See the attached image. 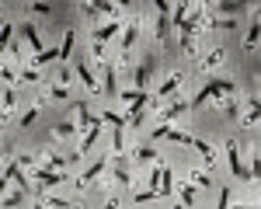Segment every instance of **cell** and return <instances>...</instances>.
Wrapping results in <instances>:
<instances>
[{"label": "cell", "instance_id": "29", "mask_svg": "<svg viewBox=\"0 0 261 209\" xmlns=\"http://www.w3.org/2000/svg\"><path fill=\"white\" fill-rule=\"evenodd\" d=\"M188 178H192V181H195V185H202V188H209V185H213V181H209V174H205V171H188Z\"/></svg>", "mask_w": 261, "mask_h": 209}, {"label": "cell", "instance_id": "18", "mask_svg": "<svg viewBox=\"0 0 261 209\" xmlns=\"http://www.w3.org/2000/svg\"><path fill=\"white\" fill-rule=\"evenodd\" d=\"M105 91H108V94H119V81H115L112 63H105Z\"/></svg>", "mask_w": 261, "mask_h": 209}, {"label": "cell", "instance_id": "30", "mask_svg": "<svg viewBox=\"0 0 261 209\" xmlns=\"http://www.w3.org/2000/svg\"><path fill=\"white\" fill-rule=\"evenodd\" d=\"M153 199H161V192H150V188H146V192H136V195H133V202H153Z\"/></svg>", "mask_w": 261, "mask_h": 209}, {"label": "cell", "instance_id": "24", "mask_svg": "<svg viewBox=\"0 0 261 209\" xmlns=\"http://www.w3.org/2000/svg\"><path fill=\"white\" fill-rule=\"evenodd\" d=\"M223 63V49H213L205 60H202V70H213V66H220Z\"/></svg>", "mask_w": 261, "mask_h": 209}, {"label": "cell", "instance_id": "17", "mask_svg": "<svg viewBox=\"0 0 261 209\" xmlns=\"http://www.w3.org/2000/svg\"><path fill=\"white\" fill-rule=\"evenodd\" d=\"M112 153L115 157L125 153V129H112Z\"/></svg>", "mask_w": 261, "mask_h": 209}, {"label": "cell", "instance_id": "33", "mask_svg": "<svg viewBox=\"0 0 261 209\" xmlns=\"http://www.w3.org/2000/svg\"><path fill=\"white\" fill-rule=\"evenodd\" d=\"M49 91H53V98H56V101H63V98H70V87H66V84H53Z\"/></svg>", "mask_w": 261, "mask_h": 209}, {"label": "cell", "instance_id": "32", "mask_svg": "<svg viewBox=\"0 0 261 209\" xmlns=\"http://www.w3.org/2000/svg\"><path fill=\"white\" fill-rule=\"evenodd\" d=\"M216 11H220V14H241L244 4H216Z\"/></svg>", "mask_w": 261, "mask_h": 209}, {"label": "cell", "instance_id": "20", "mask_svg": "<svg viewBox=\"0 0 261 209\" xmlns=\"http://www.w3.org/2000/svg\"><path fill=\"white\" fill-rule=\"evenodd\" d=\"M258 39H261V18H254L251 21V32H247V49H254Z\"/></svg>", "mask_w": 261, "mask_h": 209}, {"label": "cell", "instance_id": "37", "mask_svg": "<svg viewBox=\"0 0 261 209\" xmlns=\"http://www.w3.org/2000/svg\"><path fill=\"white\" fill-rule=\"evenodd\" d=\"M233 209H258V206H233Z\"/></svg>", "mask_w": 261, "mask_h": 209}, {"label": "cell", "instance_id": "14", "mask_svg": "<svg viewBox=\"0 0 261 209\" xmlns=\"http://www.w3.org/2000/svg\"><path fill=\"white\" fill-rule=\"evenodd\" d=\"M77 77L84 81L87 91H98V81H94V73H91V66H87V63H77Z\"/></svg>", "mask_w": 261, "mask_h": 209}, {"label": "cell", "instance_id": "36", "mask_svg": "<svg viewBox=\"0 0 261 209\" xmlns=\"http://www.w3.org/2000/svg\"><path fill=\"white\" fill-rule=\"evenodd\" d=\"M105 209H119V199H108V202H105Z\"/></svg>", "mask_w": 261, "mask_h": 209}, {"label": "cell", "instance_id": "6", "mask_svg": "<svg viewBox=\"0 0 261 209\" xmlns=\"http://www.w3.org/2000/svg\"><path fill=\"white\" fill-rule=\"evenodd\" d=\"M105 164H108V157H98V161H94V164H91V167H87V171H84V174H81V181H77V185H91V181H94V178H98V174H101V171H105Z\"/></svg>", "mask_w": 261, "mask_h": 209}, {"label": "cell", "instance_id": "19", "mask_svg": "<svg viewBox=\"0 0 261 209\" xmlns=\"http://www.w3.org/2000/svg\"><path fill=\"white\" fill-rule=\"evenodd\" d=\"M146 77H150V60L136 66V91H146Z\"/></svg>", "mask_w": 261, "mask_h": 209}, {"label": "cell", "instance_id": "3", "mask_svg": "<svg viewBox=\"0 0 261 209\" xmlns=\"http://www.w3.org/2000/svg\"><path fill=\"white\" fill-rule=\"evenodd\" d=\"M32 178H35L39 185H63V181H66V174H63V171H53V167H35Z\"/></svg>", "mask_w": 261, "mask_h": 209}, {"label": "cell", "instance_id": "15", "mask_svg": "<svg viewBox=\"0 0 261 209\" xmlns=\"http://www.w3.org/2000/svg\"><path fill=\"white\" fill-rule=\"evenodd\" d=\"M133 161H140V164H157L161 157H157V150H153V146H140V150L133 153Z\"/></svg>", "mask_w": 261, "mask_h": 209}, {"label": "cell", "instance_id": "31", "mask_svg": "<svg viewBox=\"0 0 261 209\" xmlns=\"http://www.w3.org/2000/svg\"><path fill=\"white\" fill-rule=\"evenodd\" d=\"M11 35H14V28H11V24H4V28H0V53L11 45Z\"/></svg>", "mask_w": 261, "mask_h": 209}, {"label": "cell", "instance_id": "8", "mask_svg": "<svg viewBox=\"0 0 261 209\" xmlns=\"http://www.w3.org/2000/svg\"><path fill=\"white\" fill-rule=\"evenodd\" d=\"M119 32V21H108V24H101V28H94V45H108V39Z\"/></svg>", "mask_w": 261, "mask_h": 209}, {"label": "cell", "instance_id": "2", "mask_svg": "<svg viewBox=\"0 0 261 209\" xmlns=\"http://www.w3.org/2000/svg\"><path fill=\"white\" fill-rule=\"evenodd\" d=\"M226 157H230V174H233L237 181H247V167H244V161H241V143H237V140L226 143Z\"/></svg>", "mask_w": 261, "mask_h": 209}, {"label": "cell", "instance_id": "39", "mask_svg": "<svg viewBox=\"0 0 261 209\" xmlns=\"http://www.w3.org/2000/svg\"><path fill=\"white\" fill-rule=\"evenodd\" d=\"M39 209H53V206H39Z\"/></svg>", "mask_w": 261, "mask_h": 209}, {"label": "cell", "instance_id": "9", "mask_svg": "<svg viewBox=\"0 0 261 209\" xmlns=\"http://www.w3.org/2000/svg\"><path fill=\"white\" fill-rule=\"evenodd\" d=\"M14 104H18V98H14V87H4V108H0V122H7V119L14 115Z\"/></svg>", "mask_w": 261, "mask_h": 209}, {"label": "cell", "instance_id": "16", "mask_svg": "<svg viewBox=\"0 0 261 209\" xmlns=\"http://www.w3.org/2000/svg\"><path fill=\"white\" fill-rule=\"evenodd\" d=\"M171 188H174V174H171V167L167 164H161V195H171Z\"/></svg>", "mask_w": 261, "mask_h": 209}, {"label": "cell", "instance_id": "5", "mask_svg": "<svg viewBox=\"0 0 261 209\" xmlns=\"http://www.w3.org/2000/svg\"><path fill=\"white\" fill-rule=\"evenodd\" d=\"M181 112H188V101H171L167 108H161V125H171Z\"/></svg>", "mask_w": 261, "mask_h": 209}, {"label": "cell", "instance_id": "35", "mask_svg": "<svg viewBox=\"0 0 261 209\" xmlns=\"http://www.w3.org/2000/svg\"><path fill=\"white\" fill-rule=\"evenodd\" d=\"M35 119H39V104H35V108H28V112H24V119H21V125H32V122H35Z\"/></svg>", "mask_w": 261, "mask_h": 209}, {"label": "cell", "instance_id": "25", "mask_svg": "<svg viewBox=\"0 0 261 209\" xmlns=\"http://www.w3.org/2000/svg\"><path fill=\"white\" fill-rule=\"evenodd\" d=\"M73 133H77V122H70V119L56 125V140H66V136H73Z\"/></svg>", "mask_w": 261, "mask_h": 209}, {"label": "cell", "instance_id": "26", "mask_svg": "<svg viewBox=\"0 0 261 209\" xmlns=\"http://www.w3.org/2000/svg\"><path fill=\"white\" fill-rule=\"evenodd\" d=\"M261 178V157H251V164H247V181H258Z\"/></svg>", "mask_w": 261, "mask_h": 209}, {"label": "cell", "instance_id": "12", "mask_svg": "<svg viewBox=\"0 0 261 209\" xmlns=\"http://www.w3.org/2000/svg\"><path fill=\"white\" fill-rule=\"evenodd\" d=\"M178 84H181V73L174 70V73H171V77H167V81L161 84V101H164V98H171V94L178 91ZM161 101H157V104H161Z\"/></svg>", "mask_w": 261, "mask_h": 209}, {"label": "cell", "instance_id": "28", "mask_svg": "<svg viewBox=\"0 0 261 209\" xmlns=\"http://www.w3.org/2000/svg\"><path fill=\"white\" fill-rule=\"evenodd\" d=\"M185 21H188V4H174V24H185Z\"/></svg>", "mask_w": 261, "mask_h": 209}, {"label": "cell", "instance_id": "10", "mask_svg": "<svg viewBox=\"0 0 261 209\" xmlns=\"http://www.w3.org/2000/svg\"><path fill=\"white\" fill-rule=\"evenodd\" d=\"M140 39V21H129V28H125V35H122V53H129L133 45Z\"/></svg>", "mask_w": 261, "mask_h": 209}, {"label": "cell", "instance_id": "11", "mask_svg": "<svg viewBox=\"0 0 261 209\" xmlns=\"http://www.w3.org/2000/svg\"><path fill=\"white\" fill-rule=\"evenodd\" d=\"M115 181H119V185H133V174H129V164H125V153L115 157Z\"/></svg>", "mask_w": 261, "mask_h": 209}, {"label": "cell", "instance_id": "7", "mask_svg": "<svg viewBox=\"0 0 261 209\" xmlns=\"http://www.w3.org/2000/svg\"><path fill=\"white\" fill-rule=\"evenodd\" d=\"M94 122H98V115H91V108L81 101V104H77V129H81V133H87Z\"/></svg>", "mask_w": 261, "mask_h": 209}, {"label": "cell", "instance_id": "34", "mask_svg": "<svg viewBox=\"0 0 261 209\" xmlns=\"http://www.w3.org/2000/svg\"><path fill=\"white\" fill-rule=\"evenodd\" d=\"M230 199H233L230 188H220V206H216V209H230Z\"/></svg>", "mask_w": 261, "mask_h": 209}, {"label": "cell", "instance_id": "22", "mask_svg": "<svg viewBox=\"0 0 261 209\" xmlns=\"http://www.w3.org/2000/svg\"><path fill=\"white\" fill-rule=\"evenodd\" d=\"M192 146H195V150H199V153H202V157H205V161H209V164H213V161H216V150H213V146L205 143V140H195V143H192Z\"/></svg>", "mask_w": 261, "mask_h": 209}, {"label": "cell", "instance_id": "38", "mask_svg": "<svg viewBox=\"0 0 261 209\" xmlns=\"http://www.w3.org/2000/svg\"><path fill=\"white\" fill-rule=\"evenodd\" d=\"M174 209H188V206H185V202H178V206H174Z\"/></svg>", "mask_w": 261, "mask_h": 209}, {"label": "cell", "instance_id": "27", "mask_svg": "<svg viewBox=\"0 0 261 209\" xmlns=\"http://www.w3.org/2000/svg\"><path fill=\"white\" fill-rule=\"evenodd\" d=\"M178 195H181V202H185V206L192 209V202H195V188H192V185H188V181H185V185H181V192H178Z\"/></svg>", "mask_w": 261, "mask_h": 209}, {"label": "cell", "instance_id": "23", "mask_svg": "<svg viewBox=\"0 0 261 209\" xmlns=\"http://www.w3.org/2000/svg\"><path fill=\"white\" fill-rule=\"evenodd\" d=\"M21 202H24V192H21V188H18V192H11V195H7V199H4L0 206H4V209H18Z\"/></svg>", "mask_w": 261, "mask_h": 209}, {"label": "cell", "instance_id": "1", "mask_svg": "<svg viewBox=\"0 0 261 209\" xmlns=\"http://www.w3.org/2000/svg\"><path fill=\"white\" fill-rule=\"evenodd\" d=\"M233 91H237V84H233V81H209V84H205V87L199 91V94L192 98V108H199V104H205L209 98H216V101H223V98H230Z\"/></svg>", "mask_w": 261, "mask_h": 209}, {"label": "cell", "instance_id": "13", "mask_svg": "<svg viewBox=\"0 0 261 209\" xmlns=\"http://www.w3.org/2000/svg\"><path fill=\"white\" fill-rule=\"evenodd\" d=\"M21 32H24V39H28V45L35 49V56H39V53H45V49H42V39H39V28H35V24H24Z\"/></svg>", "mask_w": 261, "mask_h": 209}, {"label": "cell", "instance_id": "4", "mask_svg": "<svg viewBox=\"0 0 261 209\" xmlns=\"http://www.w3.org/2000/svg\"><path fill=\"white\" fill-rule=\"evenodd\" d=\"M101 129H105V122H101V115H98V122L91 125V129H87V133H84V143L77 146V153H87V150H91V146L98 143V136H101Z\"/></svg>", "mask_w": 261, "mask_h": 209}, {"label": "cell", "instance_id": "21", "mask_svg": "<svg viewBox=\"0 0 261 209\" xmlns=\"http://www.w3.org/2000/svg\"><path fill=\"white\" fill-rule=\"evenodd\" d=\"M73 39H77L73 32H66V35H63V45H60V60H70V53H73Z\"/></svg>", "mask_w": 261, "mask_h": 209}]
</instances>
